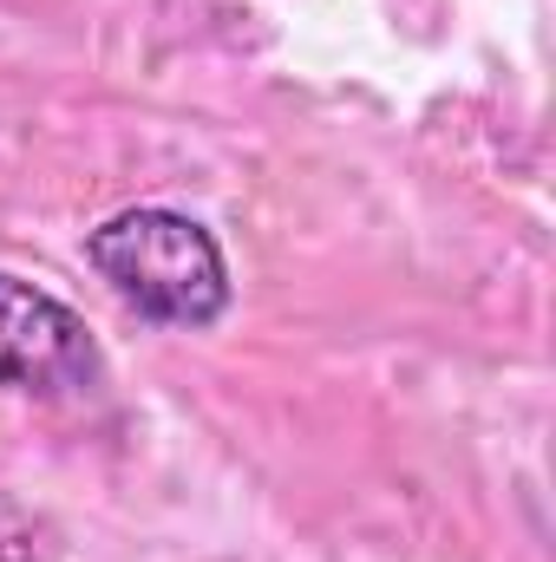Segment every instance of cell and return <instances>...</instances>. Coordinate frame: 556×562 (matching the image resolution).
<instances>
[{"label":"cell","instance_id":"1","mask_svg":"<svg viewBox=\"0 0 556 562\" xmlns=\"http://www.w3.org/2000/svg\"><path fill=\"white\" fill-rule=\"evenodd\" d=\"M86 262L157 327H216L230 314V262L216 236L184 210H119L86 236Z\"/></svg>","mask_w":556,"mask_h":562},{"label":"cell","instance_id":"2","mask_svg":"<svg viewBox=\"0 0 556 562\" xmlns=\"http://www.w3.org/2000/svg\"><path fill=\"white\" fill-rule=\"evenodd\" d=\"M99 373H105L99 340L59 294L0 276V386L66 400V393L99 386Z\"/></svg>","mask_w":556,"mask_h":562},{"label":"cell","instance_id":"3","mask_svg":"<svg viewBox=\"0 0 556 562\" xmlns=\"http://www.w3.org/2000/svg\"><path fill=\"white\" fill-rule=\"evenodd\" d=\"M53 557H59V530L40 510H26L20 497L0 491V562H53Z\"/></svg>","mask_w":556,"mask_h":562}]
</instances>
